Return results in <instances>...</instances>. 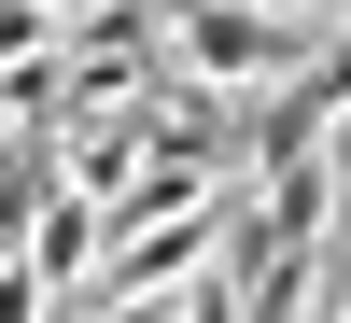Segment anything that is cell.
I'll return each instance as SVG.
<instances>
[{
  "label": "cell",
  "mask_w": 351,
  "mask_h": 323,
  "mask_svg": "<svg viewBox=\"0 0 351 323\" xmlns=\"http://www.w3.org/2000/svg\"><path fill=\"white\" fill-rule=\"evenodd\" d=\"M155 56H169V99H197L211 127H253L324 43L281 28L267 0H155Z\"/></svg>",
  "instance_id": "cell-1"
},
{
  "label": "cell",
  "mask_w": 351,
  "mask_h": 323,
  "mask_svg": "<svg viewBox=\"0 0 351 323\" xmlns=\"http://www.w3.org/2000/svg\"><path fill=\"white\" fill-rule=\"evenodd\" d=\"M0 323H28V296H0Z\"/></svg>",
  "instance_id": "cell-2"
}]
</instances>
